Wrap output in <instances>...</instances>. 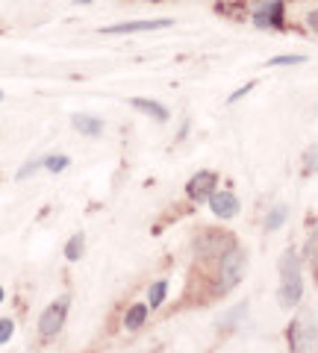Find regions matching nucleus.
Masks as SVG:
<instances>
[{
  "instance_id": "4be33fe9",
  "label": "nucleus",
  "mask_w": 318,
  "mask_h": 353,
  "mask_svg": "<svg viewBox=\"0 0 318 353\" xmlns=\"http://www.w3.org/2000/svg\"><path fill=\"white\" fill-rule=\"evenodd\" d=\"M0 301H3V289H0Z\"/></svg>"
},
{
  "instance_id": "f03ea898",
  "label": "nucleus",
  "mask_w": 318,
  "mask_h": 353,
  "mask_svg": "<svg viewBox=\"0 0 318 353\" xmlns=\"http://www.w3.org/2000/svg\"><path fill=\"white\" fill-rule=\"evenodd\" d=\"M248 271V253L242 248H227L218 259V283H221V292H230L233 285H239V280L245 277Z\"/></svg>"
},
{
  "instance_id": "0eeeda50",
  "label": "nucleus",
  "mask_w": 318,
  "mask_h": 353,
  "mask_svg": "<svg viewBox=\"0 0 318 353\" xmlns=\"http://www.w3.org/2000/svg\"><path fill=\"white\" fill-rule=\"evenodd\" d=\"M210 209L218 218H233L239 212V197L233 192H212L210 194Z\"/></svg>"
},
{
  "instance_id": "f257e3e1",
  "label": "nucleus",
  "mask_w": 318,
  "mask_h": 353,
  "mask_svg": "<svg viewBox=\"0 0 318 353\" xmlns=\"http://www.w3.org/2000/svg\"><path fill=\"white\" fill-rule=\"evenodd\" d=\"M277 297H280L283 309L298 306L301 297H304L301 259H298V250L295 248H286L283 250V256H280V289H277Z\"/></svg>"
},
{
  "instance_id": "20e7f679",
  "label": "nucleus",
  "mask_w": 318,
  "mask_h": 353,
  "mask_svg": "<svg viewBox=\"0 0 318 353\" xmlns=\"http://www.w3.org/2000/svg\"><path fill=\"white\" fill-rule=\"evenodd\" d=\"M292 347L295 350H315L318 347V330L310 318H298L292 327Z\"/></svg>"
},
{
  "instance_id": "7ed1b4c3",
  "label": "nucleus",
  "mask_w": 318,
  "mask_h": 353,
  "mask_svg": "<svg viewBox=\"0 0 318 353\" xmlns=\"http://www.w3.org/2000/svg\"><path fill=\"white\" fill-rule=\"evenodd\" d=\"M65 318H68V297H57L45 312L39 315V333L41 339H53L65 327Z\"/></svg>"
},
{
  "instance_id": "4468645a",
  "label": "nucleus",
  "mask_w": 318,
  "mask_h": 353,
  "mask_svg": "<svg viewBox=\"0 0 318 353\" xmlns=\"http://www.w3.org/2000/svg\"><path fill=\"white\" fill-rule=\"evenodd\" d=\"M83 248H86V239H83L80 233L71 236V239H68V245H65V259H68V262H77V259L83 256Z\"/></svg>"
},
{
  "instance_id": "9b49d317",
  "label": "nucleus",
  "mask_w": 318,
  "mask_h": 353,
  "mask_svg": "<svg viewBox=\"0 0 318 353\" xmlns=\"http://www.w3.org/2000/svg\"><path fill=\"white\" fill-rule=\"evenodd\" d=\"M74 130H80L83 136H101L103 132V124L92 115H74Z\"/></svg>"
},
{
  "instance_id": "f8f14e48",
  "label": "nucleus",
  "mask_w": 318,
  "mask_h": 353,
  "mask_svg": "<svg viewBox=\"0 0 318 353\" xmlns=\"http://www.w3.org/2000/svg\"><path fill=\"white\" fill-rule=\"evenodd\" d=\"M286 215H289V209L283 206V203H277L268 212V218H266V233H274L277 227H283V221H286Z\"/></svg>"
},
{
  "instance_id": "9d476101",
  "label": "nucleus",
  "mask_w": 318,
  "mask_h": 353,
  "mask_svg": "<svg viewBox=\"0 0 318 353\" xmlns=\"http://www.w3.org/2000/svg\"><path fill=\"white\" fill-rule=\"evenodd\" d=\"M148 303H136V306H130L127 309V315H124V330H139L141 324H145V318H148Z\"/></svg>"
},
{
  "instance_id": "2eb2a0df",
  "label": "nucleus",
  "mask_w": 318,
  "mask_h": 353,
  "mask_svg": "<svg viewBox=\"0 0 318 353\" xmlns=\"http://www.w3.org/2000/svg\"><path fill=\"white\" fill-rule=\"evenodd\" d=\"M41 165H45L48 171L59 174V171H65V168H68V157H45V159H41Z\"/></svg>"
},
{
  "instance_id": "ddd939ff",
  "label": "nucleus",
  "mask_w": 318,
  "mask_h": 353,
  "mask_svg": "<svg viewBox=\"0 0 318 353\" xmlns=\"http://www.w3.org/2000/svg\"><path fill=\"white\" fill-rule=\"evenodd\" d=\"M166 294H168V280H157L150 285V292H148V306H162Z\"/></svg>"
},
{
  "instance_id": "5701e85b",
  "label": "nucleus",
  "mask_w": 318,
  "mask_h": 353,
  "mask_svg": "<svg viewBox=\"0 0 318 353\" xmlns=\"http://www.w3.org/2000/svg\"><path fill=\"white\" fill-rule=\"evenodd\" d=\"M0 101H3V92H0Z\"/></svg>"
},
{
  "instance_id": "423d86ee",
  "label": "nucleus",
  "mask_w": 318,
  "mask_h": 353,
  "mask_svg": "<svg viewBox=\"0 0 318 353\" xmlns=\"http://www.w3.org/2000/svg\"><path fill=\"white\" fill-rule=\"evenodd\" d=\"M215 183H218L215 171H197L189 180V185H186V192H189L192 201H210V194L215 192Z\"/></svg>"
},
{
  "instance_id": "f3484780",
  "label": "nucleus",
  "mask_w": 318,
  "mask_h": 353,
  "mask_svg": "<svg viewBox=\"0 0 318 353\" xmlns=\"http://www.w3.org/2000/svg\"><path fill=\"white\" fill-rule=\"evenodd\" d=\"M12 330H15V324L9 321V318H0V345H6V341L12 339Z\"/></svg>"
},
{
  "instance_id": "1a4fd4ad",
  "label": "nucleus",
  "mask_w": 318,
  "mask_h": 353,
  "mask_svg": "<svg viewBox=\"0 0 318 353\" xmlns=\"http://www.w3.org/2000/svg\"><path fill=\"white\" fill-rule=\"evenodd\" d=\"M133 103L139 112H148L150 118H157V121H168V109L162 106V103H157V101H145V97H133Z\"/></svg>"
},
{
  "instance_id": "dca6fc26",
  "label": "nucleus",
  "mask_w": 318,
  "mask_h": 353,
  "mask_svg": "<svg viewBox=\"0 0 318 353\" xmlns=\"http://www.w3.org/2000/svg\"><path fill=\"white\" fill-rule=\"evenodd\" d=\"M306 259H310L315 268H318V230H315L310 239H306Z\"/></svg>"
},
{
  "instance_id": "6e6552de",
  "label": "nucleus",
  "mask_w": 318,
  "mask_h": 353,
  "mask_svg": "<svg viewBox=\"0 0 318 353\" xmlns=\"http://www.w3.org/2000/svg\"><path fill=\"white\" fill-rule=\"evenodd\" d=\"M257 27H277L280 24V0H266L254 9Z\"/></svg>"
},
{
  "instance_id": "39448f33",
  "label": "nucleus",
  "mask_w": 318,
  "mask_h": 353,
  "mask_svg": "<svg viewBox=\"0 0 318 353\" xmlns=\"http://www.w3.org/2000/svg\"><path fill=\"white\" fill-rule=\"evenodd\" d=\"M174 21L171 18H150V21H127V24H112V27H103L106 36H127V32H148V30H162V27H171Z\"/></svg>"
},
{
  "instance_id": "412c9836",
  "label": "nucleus",
  "mask_w": 318,
  "mask_h": 353,
  "mask_svg": "<svg viewBox=\"0 0 318 353\" xmlns=\"http://www.w3.org/2000/svg\"><path fill=\"white\" fill-rule=\"evenodd\" d=\"M250 88H254V83H248V85H242V88H239V92H233V94H230V103H233V101H239V97H242V94H248Z\"/></svg>"
},
{
  "instance_id": "aec40b11",
  "label": "nucleus",
  "mask_w": 318,
  "mask_h": 353,
  "mask_svg": "<svg viewBox=\"0 0 318 353\" xmlns=\"http://www.w3.org/2000/svg\"><path fill=\"white\" fill-rule=\"evenodd\" d=\"M306 24H310L312 32H318V9H312V12L306 15Z\"/></svg>"
},
{
  "instance_id": "a211bd4d",
  "label": "nucleus",
  "mask_w": 318,
  "mask_h": 353,
  "mask_svg": "<svg viewBox=\"0 0 318 353\" xmlns=\"http://www.w3.org/2000/svg\"><path fill=\"white\" fill-rule=\"evenodd\" d=\"M304 62V57H274V59H268V65H301Z\"/></svg>"
},
{
  "instance_id": "6ab92c4d",
  "label": "nucleus",
  "mask_w": 318,
  "mask_h": 353,
  "mask_svg": "<svg viewBox=\"0 0 318 353\" xmlns=\"http://www.w3.org/2000/svg\"><path fill=\"white\" fill-rule=\"evenodd\" d=\"M36 168H41V159H36V162H27V165H24V168H21V171H18V180H27V176H30L32 171H36Z\"/></svg>"
}]
</instances>
